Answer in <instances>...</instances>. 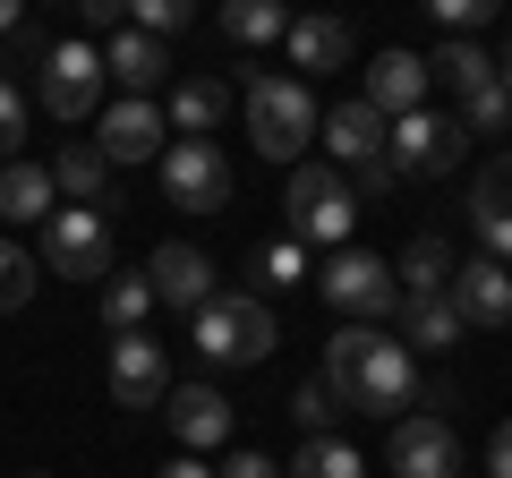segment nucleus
I'll use <instances>...</instances> for the list:
<instances>
[{
  "label": "nucleus",
  "mask_w": 512,
  "mask_h": 478,
  "mask_svg": "<svg viewBox=\"0 0 512 478\" xmlns=\"http://www.w3.org/2000/svg\"><path fill=\"white\" fill-rule=\"evenodd\" d=\"M316 385L342 410H359V419H410L419 410V359H410V342H393L376 325H342L325 342V376Z\"/></svg>",
  "instance_id": "1"
},
{
  "label": "nucleus",
  "mask_w": 512,
  "mask_h": 478,
  "mask_svg": "<svg viewBox=\"0 0 512 478\" xmlns=\"http://www.w3.org/2000/svg\"><path fill=\"white\" fill-rule=\"evenodd\" d=\"M316 94L299 86V77H248V137L265 163H299V154L316 146Z\"/></svg>",
  "instance_id": "2"
},
{
  "label": "nucleus",
  "mask_w": 512,
  "mask_h": 478,
  "mask_svg": "<svg viewBox=\"0 0 512 478\" xmlns=\"http://www.w3.org/2000/svg\"><path fill=\"white\" fill-rule=\"evenodd\" d=\"M274 308L265 299H248V291H222V299H205L197 308V350L214 359V368H256V359H274Z\"/></svg>",
  "instance_id": "3"
},
{
  "label": "nucleus",
  "mask_w": 512,
  "mask_h": 478,
  "mask_svg": "<svg viewBox=\"0 0 512 478\" xmlns=\"http://www.w3.org/2000/svg\"><path fill=\"white\" fill-rule=\"evenodd\" d=\"M282 205H291V239H316V248H342L350 222H359V197H350V180L333 163H291Z\"/></svg>",
  "instance_id": "4"
},
{
  "label": "nucleus",
  "mask_w": 512,
  "mask_h": 478,
  "mask_svg": "<svg viewBox=\"0 0 512 478\" xmlns=\"http://www.w3.org/2000/svg\"><path fill=\"white\" fill-rule=\"evenodd\" d=\"M43 274L111 282V214L103 205H52V222H43Z\"/></svg>",
  "instance_id": "5"
},
{
  "label": "nucleus",
  "mask_w": 512,
  "mask_h": 478,
  "mask_svg": "<svg viewBox=\"0 0 512 478\" xmlns=\"http://www.w3.org/2000/svg\"><path fill=\"white\" fill-rule=\"evenodd\" d=\"M163 197L180 214H222L231 205V163H222L214 137H171L163 146Z\"/></svg>",
  "instance_id": "6"
},
{
  "label": "nucleus",
  "mask_w": 512,
  "mask_h": 478,
  "mask_svg": "<svg viewBox=\"0 0 512 478\" xmlns=\"http://www.w3.org/2000/svg\"><path fill=\"white\" fill-rule=\"evenodd\" d=\"M461 154H470V137H461V120H444V111H410V120H393V137H384V163L402 171V180H436Z\"/></svg>",
  "instance_id": "7"
},
{
  "label": "nucleus",
  "mask_w": 512,
  "mask_h": 478,
  "mask_svg": "<svg viewBox=\"0 0 512 478\" xmlns=\"http://www.w3.org/2000/svg\"><path fill=\"white\" fill-rule=\"evenodd\" d=\"M316 291H325L342 316H359V325H376L384 308H402V282H393V265L367 257V248H342V257L316 274Z\"/></svg>",
  "instance_id": "8"
},
{
  "label": "nucleus",
  "mask_w": 512,
  "mask_h": 478,
  "mask_svg": "<svg viewBox=\"0 0 512 478\" xmlns=\"http://www.w3.org/2000/svg\"><path fill=\"white\" fill-rule=\"evenodd\" d=\"M103 52L94 43H52V60H43V111L52 120H94L103 111Z\"/></svg>",
  "instance_id": "9"
},
{
  "label": "nucleus",
  "mask_w": 512,
  "mask_h": 478,
  "mask_svg": "<svg viewBox=\"0 0 512 478\" xmlns=\"http://www.w3.org/2000/svg\"><path fill=\"white\" fill-rule=\"evenodd\" d=\"M146 291H154V308H188V316H197L205 299H222V274H214V257H205V248L163 239V248L146 257Z\"/></svg>",
  "instance_id": "10"
},
{
  "label": "nucleus",
  "mask_w": 512,
  "mask_h": 478,
  "mask_svg": "<svg viewBox=\"0 0 512 478\" xmlns=\"http://www.w3.org/2000/svg\"><path fill=\"white\" fill-rule=\"evenodd\" d=\"M111 402L120 410H154L171 402V368L154 333H111Z\"/></svg>",
  "instance_id": "11"
},
{
  "label": "nucleus",
  "mask_w": 512,
  "mask_h": 478,
  "mask_svg": "<svg viewBox=\"0 0 512 478\" xmlns=\"http://www.w3.org/2000/svg\"><path fill=\"white\" fill-rule=\"evenodd\" d=\"M393 478H461V436H453V419H427V410L393 419Z\"/></svg>",
  "instance_id": "12"
},
{
  "label": "nucleus",
  "mask_w": 512,
  "mask_h": 478,
  "mask_svg": "<svg viewBox=\"0 0 512 478\" xmlns=\"http://www.w3.org/2000/svg\"><path fill=\"white\" fill-rule=\"evenodd\" d=\"M154 146H163V103L120 94V103L94 120V154H103V163H154Z\"/></svg>",
  "instance_id": "13"
},
{
  "label": "nucleus",
  "mask_w": 512,
  "mask_h": 478,
  "mask_svg": "<svg viewBox=\"0 0 512 478\" xmlns=\"http://www.w3.org/2000/svg\"><path fill=\"white\" fill-rule=\"evenodd\" d=\"M453 316H461V333L470 325H512V274L495 257H470V265H453Z\"/></svg>",
  "instance_id": "14"
},
{
  "label": "nucleus",
  "mask_w": 512,
  "mask_h": 478,
  "mask_svg": "<svg viewBox=\"0 0 512 478\" xmlns=\"http://www.w3.org/2000/svg\"><path fill=\"white\" fill-rule=\"evenodd\" d=\"M367 111H384V120H410V111H427V60L419 52H376L367 60Z\"/></svg>",
  "instance_id": "15"
},
{
  "label": "nucleus",
  "mask_w": 512,
  "mask_h": 478,
  "mask_svg": "<svg viewBox=\"0 0 512 478\" xmlns=\"http://www.w3.org/2000/svg\"><path fill=\"white\" fill-rule=\"evenodd\" d=\"M316 137L333 146V171H359V163H376V154H384L393 120H384V111H367V103H333L325 120H316Z\"/></svg>",
  "instance_id": "16"
},
{
  "label": "nucleus",
  "mask_w": 512,
  "mask_h": 478,
  "mask_svg": "<svg viewBox=\"0 0 512 478\" xmlns=\"http://www.w3.org/2000/svg\"><path fill=\"white\" fill-rule=\"evenodd\" d=\"M470 222H478V239H487V257L512 265V154H495V163L478 171V188H470Z\"/></svg>",
  "instance_id": "17"
},
{
  "label": "nucleus",
  "mask_w": 512,
  "mask_h": 478,
  "mask_svg": "<svg viewBox=\"0 0 512 478\" xmlns=\"http://www.w3.org/2000/svg\"><path fill=\"white\" fill-rule=\"evenodd\" d=\"M163 419H171V436H180L188 453H214V444L231 436V402H222L214 385H180L163 402Z\"/></svg>",
  "instance_id": "18"
},
{
  "label": "nucleus",
  "mask_w": 512,
  "mask_h": 478,
  "mask_svg": "<svg viewBox=\"0 0 512 478\" xmlns=\"http://www.w3.org/2000/svg\"><path fill=\"white\" fill-rule=\"evenodd\" d=\"M163 43L154 35H137V26H120V35H111V52H103V77H120L128 94H137V103H154V86H163Z\"/></svg>",
  "instance_id": "19"
},
{
  "label": "nucleus",
  "mask_w": 512,
  "mask_h": 478,
  "mask_svg": "<svg viewBox=\"0 0 512 478\" xmlns=\"http://www.w3.org/2000/svg\"><path fill=\"white\" fill-rule=\"evenodd\" d=\"M222 77H180L171 86V103H163V129H180V137H214L222 129Z\"/></svg>",
  "instance_id": "20"
},
{
  "label": "nucleus",
  "mask_w": 512,
  "mask_h": 478,
  "mask_svg": "<svg viewBox=\"0 0 512 478\" xmlns=\"http://www.w3.org/2000/svg\"><path fill=\"white\" fill-rule=\"evenodd\" d=\"M393 282H402V299H444L453 291V248H444L436 231H419L402 248V265H393Z\"/></svg>",
  "instance_id": "21"
},
{
  "label": "nucleus",
  "mask_w": 512,
  "mask_h": 478,
  "mask_svg": "<svg viewBox=\"0 0 512 478\" xmlns=\"http://www.w3.org/2000/svg\"><path fill=\"white\" fill-rule=\"evenodd\" d=\"M103 188H111V163L94 154V137H69V146H60V163H52V197L103 205Z\"/></svg>",
  "instance_id": "22"
},
{
  "label": "nucleus",
  "mask_w": 512,
  "mask_h": 478,
  "mask_svg": "<svg viewBox=\"0 0 512 478\" xmlns=\"http://www.w3.org/2000/svg\"><path fill=\"white\" fill-rule=\"evenodd\" d=\"M0 214L9 222H52V171L18 154V163L0 171Z\"/></svg>",
  "instance_id": "23"
},
{
  "label": "nucleus",
  "mask_w": 512,
  "mask_h": 478,
  "mask_svg": "<svg viewBox=\"0 0 512 478\" xmlns=\"http://www.w3.org/2000/svg\"><path fill=\"white\" fill-rule=\"evenodd\" d=\"M350 26L342 18H291V69H342Z\"/></svg>",
  "instance_id": "24"
},
{
  "label": "nucleus",
  "mask_w": 512,
  "mask_h": 478,
  "mask_svg": "<svg viewBox=\"0 0 512 478\" xmlns=\"http://www.w3.org/2000/svg\"><path fill=\"white\" fill-rule=\"evenodd\" d=\"M427 77H436V86H453L461 103H470V94H487V86H495V60L478 52V43H444V52L427 60Z\"/></svg>",
  "instance_id": "25"
},
{
  "label": "nucleus",
  "mask_w": 512,
  "mask_h": 478,
  "mask_svg": "<svg viewBox=\"0 0 512 478\" xmlns=\"http://www.w3.org/2000/svg\"><path fill=\"white\" fill-rule=\"evenodd\" d=\"M282 478H367V470H359V444H342V436H308V444L291 453V470H282Z\"/></svg>",
  "instance_id": "26"
},
{
  "label": "nucleus",
  "mask_w": 512,
  "mask_h": 478,
  "mask_svg": "<svg viewBox=\"0 0 512 478\" xmlns=\"http://www.w3.org/2000/svg\"><path fill=\"white\" fill-rule=\"evenodd\" d=\"M146 316H154L146 274H111V282H103V325H111V333H146Z\"/></svg>",
  "instance_id": "27"
},
{
  "label": "nucleus",
  "mask_w": 512,
  "mask_h": 478,
  "mask_svg": "<svg viewBox=\"0 0 512 478\" xmlns=\"http://www.w3.org/2000/svg\"><path fill=\"white\" fill-rule=\"evenodd\" d=\"M222 35L231 43H274V35H291V9H274V0H222Z\"/></svg>",
  "instance_id": "28"
},
{
  "label": "nucleus",
  "mask_w": 512,
  "mask_h": 478,
  "mask_svg": "<svg viewBox=\"0 0 512 478\" xmlns=\"http://www.w3.org/2000/svg\"><path fill=\"white\" fill-rule=\"evenodd\" d=\"M35 282H43V265L26 257L18 239H0V316H18L26 299H35Z\"/></svg>",
  "instance_id": "29"
},
{
  "label": "nucleus",
  "mask_w": 512,
  "mask_h": 478,
  "mask_svg": "<svg viewBox=\"0 0 512 478\" xmlns=\"http://www.w3.org/2000/svg\"><path fill=\"white\" fill-rule=\"evenodd\" d=\"M402 342L453 350V342H461V316H453V299H410V333H402Z\"/></svg>",
  "instance_id": "30"
},
{
  "label": "nucleus",
  "mask_w": 512,
  "mask_h": 478,
  "mask_svg": "<svg viewBox=\"0 0 512 478\" xmlns=\"http://www.w3.org/2000/svg\"><path fill=\"white\" fill-rule=\"evenodd\" d=\"M504 120H512V94L504 86H487V94L461 103V137H504Z\"/></svg>",
  "instance_id": "31"
},
{
  "label": "nucleus",
  "mask_w": 512,
  "mask_h": 478,
  "mask_svg": "<svg viewBox=\"0 0 512 478\" xmlns=\"http://www.w3.org/2000/svg\"><path fill=\"white\" fill-rule=\"evenodd\" d=\"M299 274H308V257H299V239H274V248H256V282H265V291H291Z\"/></svg>",
  "instance_id": "32"
},
{
  "label": "nucleus",
  "mask_w": 512,
  "mask_h": 478,
  "mask_svg": "<svg viewBox=\"0 0 512 478\" xmlns=\"http://www.w3.org/2000/svg\"><path fill=\"white\" fill-rule=\"evenodd\" d=\"M291 419L308 427V436H333V419H342V402H333L325 385H299V393H291Z\"/></svg>",
  "instance_id": "33"
},
{
  "label": "nucleus",
  "mask_w": 512,
  "mask_h": 478,
  "mask_svg": "<svg viewBox=\"0 0 512 478\" xmlns=\"http://www.w3.org/2000/svg\"><path fill=\"white\" fill-rule=\"evenodd\" d=\"M18 146H26V94L0 77V163H18Z\"/></svg>",
  "instance_id": "34"
},
{
  "label": "nucleus",
  "mask_w": 512,
  "mask_h": 478,
  "mask_svg": "<svg viewBox=\"0 0 512 478\" xmlns=\"http://www.w3.org/2000/svg\"><path fill=\"white\" fill-rule=\"evenodd\" d=\"M188 18H197L188 0H137V35H154V43H163V35H180Z\"/></svg>",
  "instance_id": "35"
},
{
  "label": "nucleus",
  "mask_w": 512,
  "mask_h": 478,
  "mask_svg": "<svg viewBox=\"0 0 512 478\" xmlns=\"http://www.w3.org/2000/svg\"><path fill=\"white\" fill-rule=\"evenodd\" d=\"M436 18H444V35H453V43H470L495 9H487V0H436Z\"/></svg>",
  "instance_id": "36"
},
{
  "label": "nucleus",
  "mask_w": 512,
  "mask_h": 478,
  "mask_svg": "<svg viewBox=\"0 0 512 478\" xmlns=\"http://www.w3.org/2000/svg\"><path fill=\"white\" fill-rule=\"evenodd\" d=\"M342 180H350V197H393V188H402V171H393V163H384V154H376V163L342 171Z\"/></svg>",
  "instance_id": "37"
},
{
  "label": "nucleus",
  "mask_w": 512,
  "mask_h": 478,
  "mask_svg": "<svg viewBox=\"0 0 512 478\" xmlns=\"http://www.w3.org/2000/svg\"><path fill=\"white\" fill-rule=\"evenodd\" d=\"M214 478H282V461H265V453H231Z\"/></svg>",
  "instance_id": "38"
},
{
  "label": "nucleus",
  "mask_w": 512,
  "mask_h": 478,
  "mask_svg": "<svg viewBox=\"0 0 512 478\" xmlns=\"http://www.w3.org/2000/svg\"><path fill=\"white\" fill-rule=\"evenodd\" d=\"M487 478H512V419L487 436Z\"/></svg>",
  "instance_id": "39"
},
{
  "label": "nucleus",
  "mask_w": 512,
  "mask_h": 478,
  "mask_svg": "<svg viewBox=\"0 0 512 478\" xmlns=\"http://www.w3.org/2000/svg\"><path fill=\"white\" fill-rule=\"evenodd\" d=\"M18 60H35V69H43V60H52V35H43V26H18Z\"/></svg>",
  "instance_id": "40"
},
{
  "label": "nucleus",
  "mask_w": 512,
  "mask_h": 478,
  "mask_svg": "<svg viewBox=\"0 0 512 478\" xmlns=\"http://www.w3.org/2000/svg\"><path fill=\"white\" fill-rule=\"evenodd\" d=\"M154 478H214V470H205L197 453H180V461H163V470H154Z\"/></svg>",
  "instance_id": "41"
},
{
  "label": "nucleus",
  "mask_w": 512,
  "mask_h": 478,
  "mask_svg": "<svg viewBox=\"0 0 512 478\" xmlns=\"http://www.w3.org/2000/svg\"><path fill=\"white\" fill-rule=\"evenodd\" d=\"M18 26H26V18H18V0H0V35H18Z\"/></svg>",
  "instance_id": "42"
},
{
  "label": "nucleus",
  "mask_w": 512,
  "mask_h": 478,
  "mask_svg": "<svg viewBox=\"0 0 512 478\" xmlns=\"http://www.w3.org/2000/svg\"><path fill=\"white\" fill-rule=\"evenodd\" d=\"M495 86H504V94H512V35H504V69H495Z\"/></svg>",
  "instance_id": "43"
},
{
  "label": "nucleus",
  "mask_w": 512,
  "mask_h": 478,
  "mask_svg": "<svg viewBox=\"0 0 512 478\" xmlns=\"http://www.w3.org/2000/svg\"><path fill=\"white\" fill-rule=\"evenodd\" d=\"M26 478H43V470H26Z\"/></svg>",
  "instance_id": "44"
}]
</instances>
